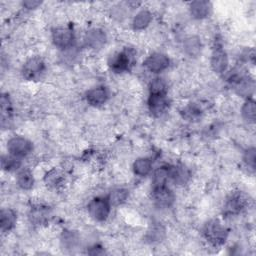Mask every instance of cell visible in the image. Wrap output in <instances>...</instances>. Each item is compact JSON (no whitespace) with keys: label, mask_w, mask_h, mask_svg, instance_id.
<instances>
[{"label":"cell","mask_w":256,"mask_h":256,"mask_svg":"<svg viewBox=\"0 0 256 256\" xmlns=\"http://www.w3.org/2000/svg\"><path fill=\"white\" fill-rule=\"evenodd\" d=\"M205 239L214 247L221 246L228 237V229L217 219L208 221L203 228Z\"/></svg>","instance_id":"obj_1"},{"label":"cell","mask_w":256,"mask_h":256,"mask_svg":"<svg viewBox=\"0 0 256 256\" xmlns=\"http://www.w3.org/2000/svg\"><path fill=\"white\" fill-rule=\"evenodd\" d=\"M111 204L107 197H96L92 199L88 206V213L95 221H105L111 211Z\"/></svg>","instance_id":"obj_2"},{"label":"cell","mask_w":256,"mask_h":256,"mask_svg":"<svg viewBox=\"0 0 256 256\" xmlns=\"http://www.w3.org/2000/svg\"><path fill=\"white\" fill-rule=\"evenodd\" d=\"M133 63L134 54L131 50L128 49L114 54L108 62L111 70H113L116 73H121L130 70Z\"/></svg>","instance_id":"obj_3"},{"label":"cell","mask_w":256,"mask_h":256,"mask_svg":"<svg viewBox=\"0 0 256 256\" xmlns=\"http://www.w3.org/2000/svg\"><path fill=\"white\" fill-rule=\"evenodd\" d=\"M33 145L31 141L22 136H14L7 142V150L10 155L23 158L31 153Z\"/></svg>","instance_id":"obj_4"},{"label":"cell","mask_w":256,"mask_h":256,"mask_svg":"<svg viewBox=\"0 0 256 256\" xmlns=\"http://www.w3.org/2000/svg\"><path fill=\"white\" fill-rule=\"evenodd\" d=\"M247 204L248 199L242 192H233L227 197L224 203V214L228 216L236 215L240 213L242 210H244Z\"/></svg>","instance_id":"obj_5"},{"label":"cell","mask_w":256,"mask_h":256,"mask_svg":"<svg viewBox=\"0 0 256 256\" xmlns=\"http://www.w3.org/2000/svg\"><path fill=\"white\" fill-rule=\"evenodd\" d=\"M74 41V32L69 27H58L52 31V42L59 49L65 50L72 48Z\"/></svg>","instance_id":"obj_6"},{"label":"cell","mask_w":256,"mask_h":256,"mask_svg":"<svg viewBox=\"0 0 256 256\" xmlns=\"http://www.w3.org/2000/svg\"><path fill=\"white\" fill-rule=\"evenodd\" d=\"M45 71V63L40 57L29 58L22 67V76L29 81L37 80Z\"/></svg>","instance_id":"obj_7"},{"label":"cell","mask_w":256,"mask_h":256,"mask_svg":"<svg viewBox=\"0 0 256 256\" xmlns=\"http://www.w3.org/2000/svg\"><path fill=\"white\" fill-rule=\"evenodd\" d=\"M170 60L166 54L155 52L149 55L144 61V66L146 69L152 73H160L168 68Z\"/></svg>","instance_id":"obj_8"},{"label":"cell","mask_w":256,"mask_h":256,"mask_svg":"<svg viewBox=\"0 0 256 256\" xmlns=\"http://www.w3.org/2000/svg\"><path fill=\"white\" fill-rule=\"evenodd\" d=\"M152 198L154 203L159 208H168L174 202V194L173 192L166 186H154L152 191Z\"/></svg>","instance_id":"obj_9"},{"label":"cell","mask_w":256,"mask_h":256,"mask_svg":"<svg viewBox=\"0 0 256 256\" xmlns=\"http://www.w3.org/2000/svg\"><path fill=\"white\" fill-rule=\"evenodd\" d=\"M211 67L216 73H223L228 67V57L221 46H216L211 55Z\"/></svg>","instance_id":"obj_10"},{"label":"cell","mask_w":256,"mask_h":256,"mask_svg":"<svg viewBox=\"0 0 256 256\" xmlns=\"http://www.w3.org/2000/svg\"><path fill=\"white\" fill-rule=\"evenodd\" d=\"M168 99L164 94H149L148 108L152 115L160 116L168 108Z\"/></svg>","instance_id":"obj_11"},{"label":"cell","mask_w":256,"mask_h":256,"mask_svg":"<svg viewBox=\"0 0 256 256\" xmlns=\"http://www.w3.org/2000/svg\"><path fill=\"white\" fill-rule=\"evenodd\" d=\"M107 37L103 30L99 28H93L86 32L84 42L87 47L92 49H100L106 43Z\"/></svg>","instance_id":"obj_12"},{"label":"cell","mask_w":256,"mask_h":256,"mask_svg":"<svg viewBox=\"0 0 256 256\" xmlns=\"http://www.w3.org/2000/svg\"><path fill=\"white\" fill-rule=\"evenodd\" d=\"M108 99V91L104 86H98L90 89L86 93V100L92 106H100Z\"/></svg>","instance_id":"obj_13"},{"label":"cell","mask_w":256,"mask_h":256,"mask_svg":"<svg viewBox=\"0 0 256 256\" xmlns=\"http://www.w3.org/2000/svg\"><path fill=\"white\" fill-rule=\"evenodd\" d=\"M190 14L195 19L206 18L211 11V3L208 1H193L190 3Z\"/></svg>","instance_id":"obj_14"},{"label":"cell","mask_w":256,"mask_h":256,"mask_svg":"<svg viewBox=\"0 0 256 256\" xmlns=\"http://www.w3.org/2000/svg\"><path fill=\"white\" fill-rule=\"evenodd\" d=\"M17 216L16 213L9 208L2 209L1 214H0V226H1L2 232L10 231L16 223Z\"/></svg>","instance_id":"obj_15"},{"label":"cell","mask_w":256,"mask_h":256,"mask_svg":"<svg viewBox=\"0 0 256 256\" xmlns=\"http://www.w3.org/2000/svg\"><path fill=\"white\" fill-rule=\"evenodd\" d=\"M169 175L170 180H172L175 184H184L189 178L188 170L184 166L179 165L169 166Z\"/></svg>","instance_id":"obj_16"},{"label":"cell","mask_w":256,"mask_h":256,"mask_svg":"<svg viewBox=\"0 0 256 256\" xmlns=\"http://www.w3.org/2000/svg\"><path fill=\"white\" fill-rule=\"evenodd\" d=\"M183 47L188 56L197 57L201 52L202 45H201V41L198 37L190 36L185 39V41L183 43Z\"/></svg>","instance_id":"obj_17"},{"label":"cell","mask_w":256,"mask_h":256,"mask_svg":"<svg viewBox=\"0 0 256 256\" xmlns=\"http://www.w3.org/2000/svg\"><path fill=\"white\" fill-rule=\"evenodd\" d=\"M152 21V14L148 10L139 11L133 18L132 26L135 30L145 29Z\"/></svg>","instance_id":"obj_18"},{"label":"cell","mask_w":256,"mask_h":256,"mask_svg":"<svg viewBox=\"0 0 256 256\" xmlns=\"http://www.w3.org/2000/svg\"><path fill=\"white\" fill-rule=\"evenodd\" d=\"M152 170V162L149 158H138L133 163V171L137 176H147Z\"/></svg>","instance_id":"obj_19"},{"label":"cell","mask_w":256,"mask_h":256,"mask_svg":"<svg viewBox=\"0 0 256 256\" xmlns=\"http://www.w3.org/2000/svg\"><path fill=\"white\" fill-rule=\"evenodd\" d=\"M17 184L23 190H29L34 185V177L30 170L22 169L17 175Z\"/></svg>","instance_id":"obj_20"},{"label":"cell","mask_w":256,"mask_h":256,"mask_svg":"<svg viewBox=\"0 0 256 256\" xmlns=\"http://www.w3.org/2000/svg\"><path fill=\"white\" fill-rule=\"evenodd\" d=\"M128 195H129V192L127 189L117 188V189L112 190L107 198H108L111 206H118V205L123 204L127 200Z\"/></svg>","instance_id":"obj_21"},{"label":"cell","mask_w":256,"mask_h":256,"mask_svg":"<svg viewBox=\"0 0 256 256\" xmlns=\"http://www.w3.org/2000/svg\"><path fill=\"white\" fill-rule=\"evenodd\" d=\"M63 180H64L63 174L61 173L60 170H58L56 168L47 172L44 177V181H45L46 185L49 187H52V188L59 187L62 184Z\"/></svg>","instance_id":"obj_22"},{"label":"cell","mask_w":256,"mask_h":256,"mask_svg":"<svg viewBox=\"0 0 256 256\" xmlns=\"http://www.w3.org/2000/svg\"><path fill=\"white\" fill-rule=\"evenodd\" d=\"M170 180L169 175V166L159 167L153 175V187L154 186H162L166 185L167 181Z\"/></svg>","instance_id":"obj_23"},{"label":"cell","mask_w":256,"mask_h":256,"mask_svg":"<svg viewBox=\"0 0 256 256\" xmlns=\"http://www.w3.org/2000/svg\"><path fill=\"white\" fill-rule=\"evenodd\" d=\"M241 114H242V117L247 122L254 123L256 112H255V102L253 99L249 98L245 101V103L241 108Z\"/></svg>","instance_id":"obj_24"},{"label":"cell","mask_w":256,"mask_h":256,"mask_svg":"<svg viewBox=\"0 0 256 256\" xmlns=\"http://www.w3.org/2000/svg\"><path fill=\"white\" fill-rule=\"evenodd\" d=\"M21 158H18V157H15L13 155H6V156H3L2 159H1V165H2V168L3 170L5 171H14V170H17L20 165H21Z\"/></svg>","instance_id":"obj_25"},{"label":"cell","mask_w":256,"mask_h":256,"mask_svg":"<svg viewBox=\"0 0 256 256\" xmlns=\"http://www.w3.org/2000/svg\"><path fill=\"white\" fill-rule=\"evenodd\" d=\"M167 93V84L162 78H155L149 86V94H164Z\"/></svg>","instance_id":"obj_26"},{"label":"cell","mask_w":256,"mask_h":256,"mask_svg":"<svg viewBox=\"0 0 256 256\" xmlns=\"http://www.w3.org/2000/svg\"><path fill=\"white\" fill-rule=\"evenodd\" d=\"M62 246L66 249H73L78 243V236L73 231H65L61 238Z\"/></svg>","instance_id":"obj_27"},{"label":"cell","mask_w":256,"mask_h":256,"mask_svg":"<svg viewBox=\"0 0 256 256\" xmlns=\"http://www.w3.org/2000/svg\"><path fill=\"white\" fill-rule=\"evenodd\" d=\"M48 216V210L46 208L43 207H35L33 209H31V213H30V218L31 221L35 222V223H42L46 220Z\"/></svg>","instance_id":"obj_28"},{"label":"cell","mask_w":256,"mask_h":256,"mask_svg":"<svg viewBox=\"0 0 256 256\" xmlns=\"http://www.w3.org/2000/svg\"><path fill=\"white\" fill-rule=\"evenodd\" d=\"M243 161L245 163V165L250 168L252 171H254L255 169V148L251 147L248 148L243 156Z\"/></svg>","instance_id":"obj_29"},{"label":"cell","mask_w":256,"mask_h":256,"mask_svg":"<svg viewBox=\"0 0 256 256\" xmlns=\"http://www.w3.org/2000/svg\"><path fill=\"white\" fill-rule=\"evenodd\" d=\"M11 113V103L9 97L7 95H2L1 97V114L2 118H8L9 114Z\"/></svg>","instance_id":"obj_30"},{"label":"cell","mask_w":256,"mask_h":256,"mask_svg":"<svg viewBox=\"0 0 256 256\" xmlns=\"http://www.w3.org/2000/svg\"><path fill=\"white\" fill-rule=\"evenodd\" d=\"M41 4L40 1H31V0H29V1H25L23 2V6H25L26 8L28 9H34V8H37L39 5Z\"/></svg>","instance_id":"obj_31"}]
</instances>
